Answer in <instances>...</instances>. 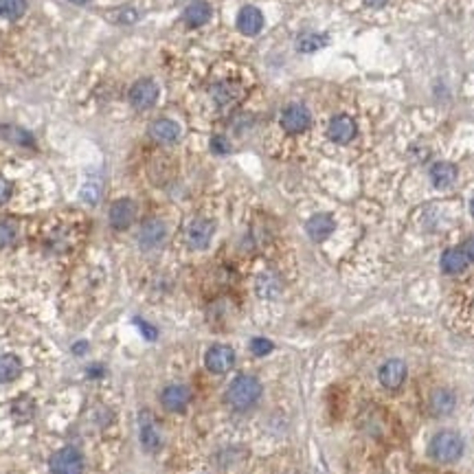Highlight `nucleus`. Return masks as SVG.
<instances>
[{
	"instance_id": "a211bd4d",
	"label": "nucleus",
	"mask_w": 474,
	"mask_h": 474,
	"mask_svg": "<svg viewBox=\"0 0 474 474\" xmlns=\"http://www.w3.org/2000/svg\"><path fill=\"white\" fill-rule=\"evenodd\" d=\"M468 262L470 259L464 253V249H448L441 255V270L448 272V274H459V272L466 270Z\"/></svg>"
},
{
	"instance_id": "ddd939ff",
	"label": "nucleus",
	"mask_w": 474,
	"mask_h": 474,
	"mask_svg": "<svg viewBox=\"0 0 474 474\" xmlns=\"http://www.w3.org/2000/svg\"><path fill=\"white\" fill-rule=\"evenodd\" d=\"M336 228V222L334 218L329 216V213H316V216H312L308 220V224H305V231H308V235L314 239V242H323L327 239Z\"/></svg>"
},
{
	"instance_id": "72a5a7b5",
	"label": "nucleus",
	"mask_w": 474,
	"mask_h": 474,
	"mask_svg": "<svg viewBox=\"0 0 474 474\" xmlns=\"http://www.w3.org/2000/svg\"><path fill=\"white\" fill-rule=\"evenodd\" d=\"M464 253L468 255V259H472V262H474V235H472V237H468L466 246H464Z\"/></svg>"
},
{
	"instance_id": "6ab92c4d",
	"label": "nucleus",
	"mask_w": 474,
	"mask_h": 474,
	"mask_svg": "<svg viewBox=\"0 0 474 474\" xmlns=\"http://www.w3.org/2000/svg\"><path fill=\"white\" fill-rule=\"evenodd\" d=\"M431 180L437 189H446L457 180V167L452 163H435L431 167Z\"/></svg>"
},
{
	"instance_id": "2f4dec72",
	"label": "nucleus",
	"mask_w": 474,
	"mask_h": 474,
	"mask_svg": "<svg viewBox=\"0 0 474 474\" xmlns=\"http://www.w3.org/2000/svg\"><path fill=\"white\" fill-rule=\"evenodd\" d=\"M11 198V182L0 176V207H3Z\"/></svg>"
},
{
	"instance_id": "1a4fd4ad",
	"label": "nucleus",
	"mask_w": 474,
	"mask_h": 474,
	"mask_svg": "<svg viewBox=\"0 0 474 474\" xmlns=\"http://www.w3.org/2000/svg\"><path fill=\"white\" fill-rule=\"evenodd\" d=\"M108 218H110L112 228H117V231H126V228L132 226V222L136 218V205L132 200H128V198H124V200H117L110 207Z\"/></svg>"
},
{
	"instance_id": "c756f323",
	"label": "nucleus",
	"mask_w": 474,
	"mask_h": 474,
	"mask_svg": "<svg viewBox=\"0 0 474 474\" xmlns=\"http://www.w3.org/2000/svg\"><path fill=\"white\" fill-rule=\"evenodd\" d=\"M211 149L222 156V154H228V151H231V143H228L224 136H213V139H211Z\"/></svg>"
},
{
	"instance_id": "6e6552de",
	"label": "nucleus",
	"mask_w": 474,
	"mask_h": 474,
	"mask_svg": "<svg viewBox=\"0 0 474 474\" xmlns=\"http://www.w3.org/2000/svg\"><path fill=\"white\" fill-rule=\"evenodd\" d=\"M213 233H216V224L211 220H193L187 228V244L195 251H202L211 244Z\"/></svg>"
},
{
	"instance_id": "9d476101",
	"label": "nucleus",
	"mask_w": 474,
	"mask_h": 474,
	"mask_svg": "<svg viewBox=\"0 0 474 474\" xmlns=\"http://www.w3.org/2000/svg\"><path fill=\"white\" fill-rule=\"evenodd\" d=\"M189 400H191V391L185 385H170V387H165L163 393H161L163 406L167 410H174V413L185 410Z\"/></svg>"
},
{
	"instance_id": "393cba45",
	"label": "nucleus",
	"mask_w": 474,
	"mask_h": 474,
	"mask_svg": "<svg viewBox=\"0 0 474 474\" xmlns=\"http://www.w3.org/2000/svg\"><path fill=\"white\" fill-rule=\"evenodd\" d=\"M237 97H239V88L233 84H220L216 88V99H218L220 108H224V105H233Z\"/></svg>"
},
{
	"instance_id": "a878e982",
	"label": "nucleus",
	"mask_w": 474,
	"mask_h": 474,
	"mask_svg": "<svg viewBox=\"0 0 474 474\" xmlns=\"http://www.w3.org/2000/svg\"><path fill=\"white\" fill-rule=\"evenodd\" d=\"M257 292L259 297H274L279 292V281L272 277V274H262L257 279Z\"/></svg>"
},
{
	"instance_id": "bb28decb",
	"label": "nucleus",
	"mask_w": 474,
	"mask_h": 474,
	"mask_svg": "<svg viewBox=\"0 0 474 474\" xmlns=\"http://www.w3.org/2000/svg\"><path fill=\"white\" fill-rule=\"evenodd\" d=\"M34 402L29 400V397H20V400L13 404V408H11V413H13V417H16L18 422H27L29 417L34 415Z\"/></svg>"
},
{
	"instance_id": "c85d7f7f",
	"label": "nucleus",
	"mask_w": 474,
	"mask_h": 474,
	"mask_svg": "<svg viewBox=\"0 0 474 474\" xmlns=\"http://www.w3.org/2000/svg\"><path fill=\"white\" fill-rule=\"evenodd\" d=\"M13 237H16V228H13V224L0 222V249L9 246V244L13 242Z\"/></svg>"
},
{
	"instance_id": "0eeeda50",
	"label": "nucleus",
	"mask_w": 474,
	"mask_h": 474,
	"mask_svg": "<svg viewBox=\"0 0 474 474\" xmlns=\"http://www.w3.org/2000/svg\"><path fill=\"white\" fill-rule=\"evenodd\" d=\"M128 99H130V103L134 105V108L147 110V108H151V105H154L156 99H158V86H156L154 82H151V80H141V82H136V84L130 88Z\"/></svg>"
},
{
	"instance_id": "4468645a",
	"label": "nucleus",
	"mask_w": 474,
	"mask_h": 474,
	"mask_svg": "<svg viewBox=\"0 0 474 474\" xmlns=\"http://www.w3.org/2000/svg\"><path fill=\"white\" fill-rule=\"evenodd\" d=\"M165 235H167V231H165V224L161 220H147L139 231V244L145 251L156 249L163 244Z\"/></svg>"
},
{
	"instance_id": "f704fd0d",
	"label": "nucleus",
	"mask_w": 474,
	"mask_h": 474,
	"mask_svg": "<svg viewBox=\"0 0 474 474\" xmlns=\"http://www.w3.org/2000/svg\"><path fill=\"white\" fill-rule=\"evenodd\" d=\"M364 3L369 5V7H385L387 0H364Z\"/></svg>"
},
{
	"instance_id": "412c9836",
	"label": "nucleus",
	"mask_w": 474,
	"mask_h": 474,
	"mask_svg": "<svg viewBox=\"0 0 474 474\" xmlns=\"http://www.w3.org/2000/svg\"><path fill=\"white\" fill-rule=\"evenodd\" d=\"M22 373V362L18 356L5 354L0 356V382H13Z\"/></svg>"
},
{
	"instance_id": "aec40b11",
	"label": "nucleus",
	"mask_w": 474,
	"mask_h": 474,
	"mask_svg": "<svg viewBox=\"0 0 474 474\" xmlns=\"http://www.w3.org/2000/svg\"><path fill=\"white\" fill-rule=\"evenodd\" d=\"M211 18V7L205 3V0H195L185 9V22L189 27H202L207 24Z\"/></svg>"
},
{
	"instance_id": "f257e3e1",
	"label": "nucleus",
	"mask_w": 474,
	"mask_h": 474,
	"mask_svg": "<svg viewBox=\"0 0 474 474\" xmlns=\"http://www.w3.org/2000/svg\"><path fill=\"white\" fill-rule=\"evenodd\" d=\"M259 397H262V382L255 376H237L231 385H228L224 400L235 410H246Z\"/></svg>"
},
{
	"instance_id": "39448f33",
	"label": "nucleus",
	"mask_w": 474,
	"mask_h": 474,
	"mask_svg": "<svg viewBox=\"0 0 474 474\" xmlns=\"http://www.w3.org/2000/svg\"><path fill=\"white\" fill-rule=\"evenodd\" d=\"M310 124H312V117H310L308 108L301 103L288 105L281 114V126L288 134H301L310 128Z\"/></svg>"
},
{
	"instance_id": "2eb2a0df",
	"label": "nucleus",
	"mask_w": 474,
	"mask_h": 474,
	"mask_svg": "<svg viewBox=\"0 0 474 474\" xmlns=\"http://www.w3.org/2000/svg\"><path fill=\"white\" fill-rule=\"evenodd\" d=\"M264 27V16L257 7H244L237 16V29L244 36H257Z\"/></svg>"
},
{
	"instance_id": "dca6fc26",
	"label": "nucleus",
	"mask_w": 474,
	"mask_h": 474,
	"mask_svg": "<svg viewBox=\"0 0 474 474\" xmlns=\"http://www.w3.org/2000/svg\"><path fill=\"white\" fill-rule=\"evenodd\" d=\"M454 404H457V397L450 389H435L431 393V400H428V408H431V413L437 417L450 415L454 410Z\"/></svg>"
},
{
	"instance_id": "5701e85b",
	"label": "nucleus",
	"mask_w": 474,
	"mask_h": 474,
	"mask_svg": "<svg viewBox=\"0 0 474 474\" xmlns=\"http://www.w3.org/2000/svg\"><path fill=\"white\" fill-rule=\"evenodd\" d=\"M325 44H327V36H318V34H303V36H299V40H297V47H299V51H303V53L318 51V49H323Z\"/></svg>"
},
{
	"instance_id": "f03ea898",
	"label": "nucleus",
	"mask_w": 474,
	"mask_h": 474,
	"mask_svg": "<svg viewBox=\"0 0 474 474\" xmlns=\"http://www.w3.org/2000/svg\"><path fill=\"white\" fill-rule=\"evenodd\" d=\"M428 452L439 464H454L464 454V439L454 431H441L431 439Z\"/></svg>"
},
{
	"instance_id": "20e7f679",
	"label": "nucleus",
	"mask_w": 474,
	"mask_h": 474,
	"mask_svg": "<svg viewBox=\"0 0 474 474\" xmlns=\"http://www.w3.org/2000/svg\"><path fill=\"white\" fill-rule=\"evenodd\" d=\"M205 364H207V369L211 373L222 376V373L233 369V364H235V351L228 347V345H213V347L207 349Z\"/></svg>"
},
{
	"instance_id": "c9c22d12",
	"label": "nucleus",
	"mask_w": 474,
	"mask_h": 474,
	"mask_svg": "<svg viewBox=\"0 0 474 474\" xmlns=\"http://www.w3.org/2000/svg\"><path fill=\"white\" fill-rule=\"evenodd\" d=\"M71 3H75V5H86L88 0H71Z\"/></svg>"
},
{
	"instance_id": "f8f14e48",
	"label": "nucleus",
	"mask_w": 474,
	"mask_h": 474,
	"mask_svg": "<svg viewBox=\"0 0 474 474\" xmlns=\"http://www.w3.org/2000/svg\"><path fill=\"white\" fill-rule=\"evenodd\" d=\"M149 136L161 145H172L180 136V126L172 119H158L149 126Z\"/></svg>"
},
{
	"instance_id": "b1692460",
	"label": "nucleus",
	"mask_w": 474,
	"mask_h": 474,
	"mask_svg": "<svg viewBox=\"0 0 474 474\" xmlns=\"http://www.w3.org/2000/svg\"><path fill=\"white\" fill-rule=\"evenodd\" d=\"M0 134H3V139L7 141H13L18 145H34V139L31 134L20 130V128H13V126H0Z\"/></svg>"
},
{
	"instance_id": "e433bc0d",
	"label": "nucleus",
	"mask_w": 474,
	"mask_h": 474,
	"mask_svg": "<svg viewBox=\"0 0 474 474\" xmlns=\"http://www.w3.org/2000/svg\"><path fill=\"white\" fill-rule=\"evenodd\" d=\"M470 211H472V218H474V198H472V202H470Z\"/></svg>"
},
{
	"instance_id": "7c9ffc66",
	"label": "nucleus",
	"mask_w": 474,
	"mask_h": 474,
	"mask_svg": "<svg viewBox=\"0 0 474 474\" xmlns=\"http://www.w3.org/2000/svg\"><path fill=\"white\" fill-rule=\"evenodd\" d=\"M99 193H101L99 185H93V182H88V185H84V189H82V198L86 202H97Z\"/></svg>"
},
{
	"instance_id": "cd10ccee",
	"label": "nucleus",
	"mask_w": 474,
	"mask_h": 474,
	"mask_svg": "<svg viewBox=\"0 0 474 474\" xmlns=\"http://www.w3.org/2000/svg\"><path fill=\"white\" fill-rule=\"evenodd\" d=\"M272 349H274L272 341L262 339V336H259V339H253V341H251V351H253L255 356H268Z\"/></svg>"
},
{
	"instance_id": "9b49d317",
	"label": "nucleus",
	"mask_w": 474,
	"mask_h": 474,
	"mask_svg": "<svg viewBox=\"0 0 474 474\" xmlns=\"http://www.w3.org/2000/svg\"><path fill=\"white\" fill-rule=\"evenodd\" d=\"M327 136L334 141V143H349L351 139L356 136V124H354V119L347 117V114H339V117H334L329 121V128H327Z\"/></svg>"
},
{
	"instance_id": "4be33fe9",
	"label": "nucleus",
	"mask_w": 474,
	"mask_h": 474,
	"mask_svg": "<svg viewBox=\"0 0 474 474\" xmlns=\"http://www.w3.org/2000/svg\"><path fill=\"white\" fill-rule=\"evenodd\" d=\"M27 11V0H0V16L5 20H18Z\"/></svg>"
},
{
	"instance_id": "f3484780",
	"label": "nucleus",
	"mask_w": 474,
	"mask_h": 474,
	"mask_svg": "<svg viewBox=\"0 0 474 474\" xmlns=\"http://www.w3.org/2000/svg\"><path fill=\"white\" fill-rule=\"evenodd\" d=\"M141 446L147 452H156L161 448V433L154 420L149 417V413H143L141 415Z\"/></svg>"
},
{
	"instance_id": "473e14b6",
	"label": "nucleus",
	"mask_w": 474,
	"mask_h": 474,
	"mask_svg": "<svg viewBox=\"0 0 474 474\" xmlns=\"http://www.w3.org/2000/svg\"><path fill=\"white\" fill-rule=\"evenodd\" d=\"M134 323H136V327H139V329L143 332V336H145V339H147V341H154V339H156V329H154V327H151V325H147V323H145V320H141V318H136V320H134Z\"/></svg>"
},
{
	"instance_id": "423d86ee",
	"label": "nucleus",
	"mask_w": 474,
	"mask_h": 474,
	"mask_svg": "<svg viewBox=\"0 0 474 474\" xmlns=\"http://www.w3.org/2000/svg\"><path fill=\"white\" fill-rule=\"evenodd\" d=\"M378 380L385 389H400L406 382V364L397 358H391L387 362H382V366L378 369Z\"/></svg>"
},
{
	"instance_id": "7ed1b4c3",
	"label": "nucleus",
	"mask_w": 474,
	"mask_h": 474,
	"mask_svg": "<svg viewBox=\"0 0 474 474\" xmlns=\"http://www.w3.org/2000/svg\"><path fill=\"white\" fill-rule=\"evenodd\" d=\"M51 472L53 474H84V457L75 448H62L51 457Z\"/></svg>"
}]
</instances>
